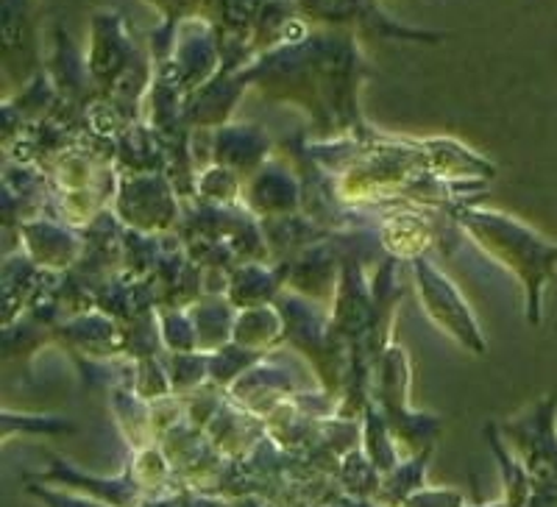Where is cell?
Here are the masks:
<instances>
[{"label": "cell", "mask_w": 557, "mask_h": 507, "mask_svg": "<svg viewBox=\"0 0 557 507\" xmlns=\"http://www.w3.org/2000/svg\"><path fill=\"white\" fill-rule=\"evenodd\" d=\"M466 228L507 271H513L527 290V312L532 324L541 321V293L557 273V243L546 240L524 223L499 212H466Z\"/></svg>", "instance_id": "6da1fadb"}, {"label": "cell", "mask_w": 557, "mask_h": 507, "mask_svg": "<svg viewBox=\"0 0 557 507\" xmlns=\"http://www.w3.org/2000/svg\"><path fill=\"white\" fill-rule=\"evenodd\" d=\"M380 405L385 410L382 419L399 444H405L412 455L432 449L437 430H441V419L407 410V360L399 349L385 351V360H382Z\"/></svg>", "instance_id": "7a4b0ae2"}, {"label": "cell", "mask_w": 557, "mask_h": 507, "mask_svg": "<svg viewBox=\"0 0 557 507\" xmlns=\"http://www.w3.org/2000/svg\"><path fill=\"white\" fill-rule=\"evenodd\" d=\"M557 396H546L524 416L499 424L502 435L513 441L519 463L539 485L557 491Z\"/></svg>", "instance_id": "3957f363"}, {"label": "cell", "mask_w": 557, "mask_h": 507, "mask_svg": "<svg viewBox=\"0 0 557 507\" xmlns=\"http://www.w3.org/2000/svg\"><path fill=\"white\" fill-rule=\"evenodd\" d=\"M416 268L421 296H424V305L426 310H430L432 321H437L449 335H455L462 346H469L471 351L482 355V351H485V343H482V335L480 330H476L474 318H471L469 307L462 305V298L460 293L455 290V285L437 271H432L424 260H418Z\"/></svg>", "instance_id": "277c9868"}, {"label": "cell", "mask_w": 557, "mask_h": 507, "mask_svg": "<svg viewBox=\"0 0 557 507\" xmlns=\"http://www.w3.org/2000/svg\"><path fill=\"white\" fill-rule=\"evenodd\" d=\"M430 452L432 449L421 452V455H412L410 463L396 466L391 474H385L376 499L385 502V505L391 507H401L412 494L424 491V466L426 460H430Z\"/></svg>", "instance_id": "5b68a950"}, {"label": "cell", "mask_w": 557, "mask_h": 507, "mask_svg": "<svg viewBox=\"0 0 557 507\" xmlns=\"http://www.w3.org/2000/svg\"><path fill=\"white\" fill-rule=\"evenodd\" d=\"M401 507H462L460 494L455 491H418Z\"/></svg>", "instance_id": "8992f818"}, {"label": "cell", "mask_w": 557, "mask_h": 507, "mask_svg": "<svg viewBox=\"0 0 557 507\" xmlns=\"http://www.w3.org/2000/svg\"><path fill=\"white\" fill-rule=\"evenodd\" d=\"M28 491L37 494L48 507H107V505H98V502H87V499H76V496H62V494H53V491H42L39 485H32Z\"/></svg>", "instance_id": "52a82bcc"}]
</instances>
